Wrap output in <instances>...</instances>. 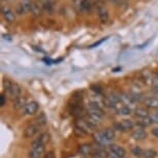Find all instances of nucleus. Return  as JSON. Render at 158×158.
<instances>
[{
	"label": "nucleus",
	"mask_w": 158,
	"mask_h": 158,
	"mask_svg": "<svg viewBox=\"0 0 158 158\" xmlns=\"http://www.w3.org/2000/svg\"><path fill=\"white\" fill-rule=\"evenodd\" d=\"M106 158H120L118 155H116L114 152H112L111 150H108V154H106Z\"/></svg>",
	"instance_id": "c85d7f7f"
},
{
	"label": "nucleus",
	"mask_w": 158,
	"mask_h": 158,
	"mask_svg": "<svg viewBox=\"0 0 158 158\" xmlns=\"http://www.w3.org/2000/svg\"><path fill=\"white\" fill-rule=\"evenodd\" d=\"M36 123L40 125V126H41V125H44L47 123V118H46V116H44V113H41V114L36 118Z\"/></svg>",
	"instance_id": "393cba45"
},
{
	"label": "nucleus",
	"mask_w": 158,
	"mask_h": 158,
	"mask_svg": "<svg viewBox=\"0 0 158 158\" xmlns=\"http://www.w3.org/2000/svg\"><path fill=\"white\" fill-rule=\"evenodd\" d=\"M151 119H152V121H153V123H155V124H158V112H155V113H153L151 116Z\"/></svg>",
	"instance_id": "bb28decb"
},
{
	"label": "nucleus",
	"mask_w": 158,
	"mask_h": 158,
	"mask_svg": "<svg viewBox=\"0 0 158 158\" xmlns=\"http://www.w3.org/2000/svg\"><path fill=\"white\" fill-rule=\"evenodd\" d=\"M4 89L10 96H13L15 98L19 97L21 94V88L19 87V85L16 83L10 81V80H4L3 81Z\"/></svg>",
	"instance_id": "f257e3e1"
},
{
	"label": "nucleus",
	"mask_w": 158,
	"mask_h": 158,
	"mask_svg": "<svg viewBox=\"0 0 158 158\" xmlns=\"http://www.w3.org/2000/svg\"><path fill=\"white\" fill-rule=\"evenodd\" d=\"M117 113H118V115H120V116H128L132 113V110L128 106H122L117 110Z\"/></svg>",
	"instance_id": "aec40b11"
},
{
	"label": "nucleus",
	"mask_w": 158,
	"mask_h": 158,
	"mask_svg": "<svg viewBox=\"0 0 158 158\" xmlns=\"http://www.w3.org/2000/svg\"><path fill=\"white\" fill-rule=\"evenodd\" d=\"M98 17H99V20L101 21V23H106L110 19V15L109 11L106 7H99L98 8Z\"/></svg>",
	"instance_id": "dca6fc26"
},
{
	"label": "nucleus",
	"mask_w": 158,
	"mask_h": 158,
	"mask_svg": "<svg viewBox=\"0 0 158 158\" xmlns=\"http://www.w3.org/2000/svg\"><path fill=\"white\" fill-rule=\"evenodd\" d=\"M143 102L145 104V108L158 110V97H155V96L147 97V98H145Z\"/></svg>",
	"instance_id": "9b49d317"
},
{
	"label": "nucleus",
	"mask_w": 158,
	"mask_h": 158,
	"mask_svg": "<svg viewBox=\"0 0 158 158\" xmlns=\"http://www.w3.org/2000/svg\"><path fill=\"white\" fill-rule=\"evenodd\" d=\"M108 38H109L108 36H106V37H103V38H101L100 40H98V41H96V43H94L93 44H91V46L89 47V48H90V49H92V48H95V47L99 46V44H102L103 41H106V40H108Z\"/></svg>",
	"instance_id": "a878e982"
},
{
	"label": "nucleus",
	"mask_w": 158,
	"mask_h": 158,
	"mask_svg": "<svg viewBox=\"0 0 158 158\" xmlns=\"http://www.w3.org/2000/svg\"><path fill=\"white\" fill-rule=\"evenodd\" d=\"M93 139H94V142L95 144L99 147H102V148H109L110 145L112 144V142H110L106 136L103 135V133L101 131H98V132H94L93 133Z\"/></svg>",
	"instance_id": "f03ea898"
},
{
	"label": "nucleus",
	"mask_w": 158,
	"mask_h": 158,
	"mask_svg": "<svg viewBox=\"0 0 158 158\" xmlns=\"http://www.w3.org/2000/svg\"><path fill=\"white\" fill-rule=\"evenodd\" d=\"M5 103H6V96L2 93L1 96H0V106H5Z\"/></svg>",
	"instance_id": "cd10ccee"
},
{
	"label": "nucleus",
	"mask_w": 158,
	"mask_h": 158,
	"mask_svg": "<svg viewBox=\"0 0 158 158\" xmlns=\"http://www.w3.org/2000/svg\"><path fill=\"white\" fill-rule=\"evenodd\" d=\"M38 109H40V104H38L37 101H30V102L26 103V106H24L23 112L25 115L27 116H31L36 114Z\"/></svg>",
	"instance_id": "39448f33"
},
{
	"label": "nucleus",
	"mask_w": 158,
	"mask_h": 158,
	"mask_svg": "<svg viewBox=\"0 0 158 158\" xmlns=\"http://www.w3.org/2000/svg\"><path fill=\"white\" fill-rule=\"evenodd\" d=\"M38 1L41 2V3H43V5H44V4L49 3V2H50V0H38Z\"/></svg>",
	"instance_id": "7c9ffc66"
},
{
	"label": "nucleus",
	"mask_w": 158,
	"mask_h": 158,
	"mask_svg": "<svg viewBox=\"0 0 158 158\" xmlns=\"http://www.w3.org/2000/svg\"><path fill=\"white\" fill-rule=\"evenodd\" d=\"M147 136L148 133L144 130V128L138 127L131 131V138L135 141H144L145 139H147Z\"/></svg>",
	"instance_id": "1a4fd4ad"
},
{
	"label": "nucleus",
	"mask_w": 158,
	"mask_h": 158,
	"mask_svg": "<svg viewBox=\"0 0 158 158\" xmlns=\"http://www.w3.org/2000/svg\"><path fill=\"white\" fill-rule=\"evenodd\" d=\"M133 127H135V123H133L131 120H128V119H125V120H122L121 122H118V123L114 124V129L118 130V131H129L132 130Z\"/></svg>",
	"instance_id": "7ed1b4c3"
},
{
	"label": "nucleus",
	"mask_w": 158,
	"mask_h": 158,
	"mask_svg": "<svg viewBox=\"0 0 158 158\" xmlns=\"http://www.w3.org/2000/svg\"><path fill=\"white\" fill-rule=\"evenodd\" d=\"M77 129H80L81 131H83L84 133H88V132H91V131H94L95 130V125H93L92 123H90L88 120H81L77 121Z\"/></svg>",
	"instance_id": "20e7f679"
},
{
	"label": "nucleus",
	"mask_w": 158,
	"mask_h": 158,
	"mask_svg": "<svg viewBox=\"0 0 158 158\" xmlns=\"http://www.w3.org/2000/svg\"><path fill=\"white\" fill-rule=\"evenodd\" d=\"M94 146H92L90 144H83L80 146L79 148V152L81 153L82 155H93V152H94Z\"/></svg>",
	"instance_id": "4468645a"
},
{
	"label": "nucleus",
	"mask_w": 158,
	"mask_h": 158,
	"mask_svg": "<svg viewBox=\"0 0 158 158\" xmlns=\"http://www.w3.org/2000/svg\"><path fill=\"white\" fill-rule=\"evenodd\" d=\"M152 124H154V123H153V121H152V119H151L150 116L147 117V118L141 119V120H139L138 123H136V125H138L139 127H141V128H145V127L151 126Z\"/></svg>",
	"instance_id": "6ab92c4d"
},
{
	"label": "nucleus",
	"mask_w": 158,
	"mask_h": 158,
	"mask_svg": "<svg viewBox=\"0 0 158 158\" xmlns=\"http://www.w3.org/2000/svg\"><path fill=\"white\" fill-rule=\"evenodd\" d=\"M103 1H108V0H103Z\"/></svg>",
	"instance_id": "473e14b6"
},
{
	"label": "nucleus",
	"mask_w": 158,
	"mask_h": 158,
	"mask_svg": "<svg viewBox=\"0 0 158 158\" xmlns=\"http://www.w3.org/2000/svg\"><path fill=\"white\" fill-rule=\"evenodd\" d=\"M120 100H121V102H123L125 106H127V104H130V103H133L135 101H133V99L131 98L130 96V94H121V96H120Z\"/></svg>",
	"instance_id": "412c9836"
},
{
	"label": "nucleus",
	"mask_w": 158,
	"mask_h": 158,
	"mask_svg": "<svg viewBox=\"0 0 158 158\" xmlns=\"http://www.w3.org/2000/svg\"><path fill=\"white\" fill-rule=\"evenodd\" d=\"M131 153H132L133 156L135 157H143V155H144V150L139 147V146H135V147H132V149H131Z\"/></svg>",
	"instance_id": "5701e85b"
},
{
	"label": "nucleus",
	"mask_w": 158,
	"mask_h": 158,
	"mask_svg": "<svg viewBox=\"0 0 158 158\" xmlns=\"http://www.w3.org/2000/svg\"><path fill=\"white\" fill-rule=\"evenodd\" d=\"M156 156H157V151H155L154 149H146V150H144L143 158H155Z\"/></svg>",
	"instance_id": "4be33fe9"
},
{
	"label": "nucleus",
	"mask_w": 158,
	"mask_h": 158,
	"mask_svg": "<svg viewBox=\"0 0 158 158\" xmlns=\"http://www.w3.org/2000/svg\"><path fill=\"white\" fill-rule=\"evenodd\" d=\"M50 139V135L49 133L47 132H44L38 136L36 139H34L33 143H32V146L31 147H36V146H40V145H46Z\"/></svg>",
	"instance_id": "f8f14e48"
},
{
	"label": "nucleus",
	"mask_w": 158,
	"mask_h": 158,
	"mask_svg": "<svg viewBox=\"0 0 158 158\" xmlns=\"http://www.w3.org/2000/svg\"><path fill=\"white\" fill-rule=\"evenodd\" d=\"M46 158H54V156H53V154H52V153H51L50 155H48V156H47Z\"/></svg>",
	"instance_id": "2f4dec72"
},
{
	"label": "nucleus",
	"mask_w": 158,
	"mask_h": 158,
	"mask_svg": "<svg viewBox=\"0 0 158 158\" xmlns=\"http://www.w3.org/2000/svg\"><path fill=\"white\" fill-rule=\"evenodd\" d=\"M30 11L33 15H35V16H38V15H40V13H41L40 6H38V5L35 3V2H32L31 7H30Z\"/></svg>",
	"instance_id": "b1692460"
},
{
	"label": "nucleus",
	"mask_w": 158,
	"mask_h": 158,
	"mask_svg": "<svg viewBox=\"0 0 158 158\" xmlns=\"http://www.w3.org/2000/svg\"><path fill=\"white\" fill-rule=\"evenodd\" d=\"M109 150H111L112 152H114L116 155H118L120 158H125L126 156V151L124 148H122L121 146L116 145V144H111L109 147Z\"/></svg>",
	"instance_id": "ddd939ff"
},
{
	"label": "nucleus",
	"mask_w": 158,
	"mask_h": 158,
	"mask_svg": "<svg viewBox=\"0 0 158 158\" xmlns=\"http://www.w3.org/2000/svg\"><path fill=\"white\" fill-rule=\"evenodd\" d=\"M103 133V135L106 136V139H109L110 142H113L116 138V132H115V129L114 128H110V127H106L101 131Z\"/></svg>",
	"instance_id": "f3484780"
},
{
	"label": "nucleus",
	"mask_w": 158,
	"mask_h": 158,
	"mask_svg": "<svg viewBox=\"0 0 158 158\" xmlns=\"http://www.w3.org/2000/svg\"><path fill=\"white\" fill-rule=\"evenodd\" d=\"M1 15L4 18L5 21H7L8 23H13L16 20V15L10 7L6 6V5H2L1 6Z\"/></svg>",
	"instance_id": "0eeeda50"
},
{
	"label": "nucleus",
	"mask_w": 158,
	"mask_h": 158,
	"mask_svg": "<svg viewBox=\"0 0 158 158\" xmlns=\"http://www.w3.org/2000/svg\"><path fill=\"white\" fill-rule=\"evenodd\" d=\"M151 133H152V135H153V136H155V138L158 139V127L152 128V129H151Z\"/></svg>",
	"instance_id": "c756f323"
},
{
	"label": "nucleus",
	"mask_w": 158,
	"mask_h": 158,
	"mask_svg": "<svg viewBox=\"0 0 158 158\" xmlns=\"http://www.w3.org/2000/svg\"><path fill=\"white\" fill-rule=\"evenodd\" d=\"M44 150H46V146L44 145L36 146V147H31V150L29 151L28 156H29V158H40L41 155L44 154Z\"/></svg>",
	"instance_id": "9d476101"
},
{
	"label": "nucleus",
	"mask_w": 158,
	"mask_h": 158,
	"mask_svg": "<svg viewBox=\"0 0 158 158\" xmlns=\"http://www.w3.org/2000/svg\"><path fill=\"white\" fill-rule=\"evenodd\" d=\"M26 106V101H25V98L22 97V96H19L17 98H15V101H14V108L16 110H20V109H24V106Z\"/></svg>",
	"instance_id": "a211bd4d"
},
{
	"label": "nucleus",
	"mask_w": 158,
	"mask_h": 158,
	"mask_svg": "<svg viewBox=\"0 0 158 158\" xmlns=\"http://www.w3.org/2000/svg\"><path fill=\"white\" fill-rule=\"evenodd\" d=\"M135 117H138L139 119H144L149 117V111L147 108H143V106H138L135 110Z\"/></svg>",
	"instance_id": "2eb2a0df"
},
{
	"label": "nucleus",
	"mask_w": 158,
	"mask_h": 158,
	"mask_svg": "<svg viewBox=\"0 0 158 158\" xmlns=\"http://www.w3.org/2000/svg\"><path fill=\"white\" fill-rule=\"evenodd\" d=\"M40 126L37 123H33V124L28 125V126L24 129V132H23L24 138H26V139L33 138L38 131H40Z\"/></svg>",
	"instance_id": "423d86ee"
},
{
	"label": "nucleus",
	"mask_w": 158,
	"mask_h": 158,
	"mask_svg": "<svg viewBox=\"0 0 158 158\" xmlns=\"http://www.w3.org/2000/svg\"><path fill=\"white\" fill-rule=\"evenodd\" d=\"M121 100H120V96H118L117 94H114V93H111L109 94L108 96L104 98V106L106 108H114L115 106H117L118 103H120Z\"/></svg>",
	"instance_id": "6e6552de"
}]
</instances>
